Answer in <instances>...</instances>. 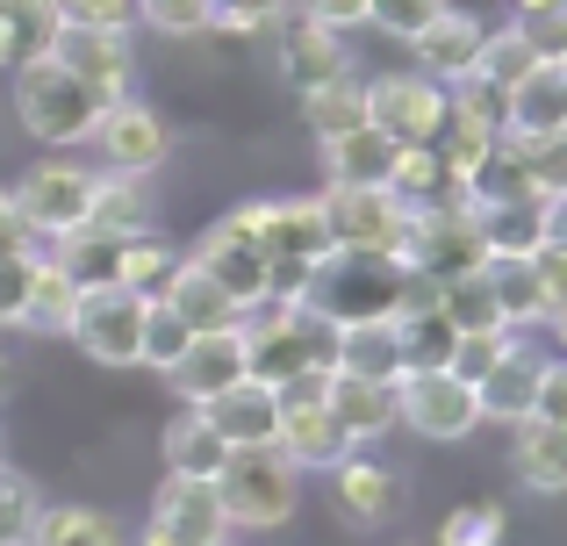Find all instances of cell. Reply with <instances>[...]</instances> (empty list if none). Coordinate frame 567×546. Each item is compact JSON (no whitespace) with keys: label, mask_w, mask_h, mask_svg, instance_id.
<instances>
[{"label":"cell","mask_w":567,"mask_h":546,"mask_svg":"<svg viewBox=\"0 0 567 546\" xmlns=\"http://www.w3.org/2000/svg\"><path fill=\"white\" fill-rule=\"evenodd\" d=\"M58 37V8L51 0H0V65L43 58Z\"/></svg>","instance_id":"4dcf8cb0"},{"label":"cell","mask_w":567,"mask_h":546,"mask_svg":"<svg viewBox=\"0 0 567 546\" xmlns=\"http://www.w3.org/2000/svg\"><path fill=\"white\" fill-rule=\"evenodd\" d=\"M0 389H8V352H0Z\"/></svg>","instance_id":"6f0895ef"},{"label":"cell","mask_w":567,"mask_h":546,"mask_svg":"<svg viewBox=\"0 0 567 546\" xmlns=\"http://www.w3.org/2000/svg\"><path fill=\"white\" fill-rule=\"evenodd\" d=\"M338 367L346 374H402V346H395V317H367V323H338Z\"/></svg>","instance_id":"f1b7e54d"},{"label":"cell","mask_w":567,"mask_h":546,"mask_svg":"<svg viewBox=\"0 0 567 546\" xmlns=\"http://www.w3.org/2000/svg\"><path fill=\"white\" fill-rule=\"evenodd\" d=\"M29 274H37V253H0V323H14V331H22Z\"/></svg>","instance_id":"7dc6e473"},{"label":"cell","mask_w":567,"mask_h":546,"mask_svg":"<svg viewBox=\"0 0 567 546\" xmlns=\"http://www.w3.org/2000/svg\"><path fill=\"white\" fill-rule=\"evenodd\" d=\"M0 253H43V238L29 230L22 202H14V187H0Z\"/></svg>","instance_id":"f907efd6"},{"label":"cell","mask_w":567,"mask_h":546,"mask_svg":"<svg viewBox=\"0 0 567 546\" xmlns=\"http://www.w3.org/2000/svg\"><path fill=\"white\" fill-rule=\"evenodd\" d=\"M517 22H525V37H532L539 58H567V0L560 8H532V14H517Z\"/></svg>","instance_id":"681fc988"},{"label":"cell","mask_w":567,"mask_h":546,"mask_svg":"<svg viewBox=\"0 0 567 546\" xmlns=\"http://www.w3.org/2000/svg\"><path fill=\"white\" fill-rule=\"evenodd\" d=\"M280 80L295 86V94H317V86H331V80H346V43H338V29H323V22H295L288 29V43H280Z\"/></svg>","instance_id":"44dd1931"},{"label":"cell","mask_w":567,"mask_h":546,"mask_svg":"<svg viewBox=\"0 0 567 546\" xmlns=\"http://www.w3.org/2000/svg\"><path fill=\"white\" fill-rule=\"evenodd\" d=\"M216 546H237V539H216Z\"/></svg>","instance_id":"680465c9"},{"label":"cell","mask_w":567,"mask_h":546,"mask_svg":"<svg viewBox=\"0 0 567 546\" xmlns=\"http://www.w3.org/2000/svg\"><path fill=\"white\" fill-rule=\"evenodd\" d=\"M439 309L453 317V331H511L496 309V288H488V274H460V280H439Z\"/></svg>","instance_id":"836d02e7"},{"label":"cell","mask_w":567,"mask_h":546,"mask_svg":"<svg viewBox=\"0 0 567 546\" xmlns=\"http://www.w3.org/2000/svg\"><path fill=\"white\" fill-rule=\"evenodd\" d=\"M532 274H539V295H546V323L567 309V245L546 238L539 253H532Z\"/></svg>","instance_id":"c3c4849f"},{"label":"cell","mask_w":567,"mask_h":546,"mask_svg":"<svg viewBox=\"0 0 567 546\" xmlns=\"http://www.w3.org/2000/svg\"><path fill=\"white\" fill-rule=\"evenodd\" d=\"M51 58L86 86V94L109 109L137 86V51H130V29H80V22H58Z\"/></svg>","instance_id":"9c48e42d"},{"label":"cell","mask_w":567,"mask_h":546,"mask_svg":"<svg viewBox=\"0 0 567 546\" xmlns=\"http://www.w3.org/2000/svg\"><path fill=\"white\" fill-rule=\"evenodd\" d=\"M503 346H511V331H460L453 352H445V374H460V381L474 389V381H482L488 367L503 360Z\"/></svg>","instance_id":"b9f144b4"},{"label":"cell","mask_w":567,"mask_h":546,"mask_svg":"<svg viewBox=\"0 0 567 546\" xmlns=\"http://www.w3.org/2000/svg\"><path fill=\"white\" fill-rule=\"evenodd\" d=\"M474 230L496 259H532L546 245V195H517V202H488L474 209Z\"/></svg>","instance_id":"cb8c5ba5"},{"label":"cell","mask_w":567,"mask_h":546,"mask_svg":"<svg viewBox=\"0 0 567 546\" xmlns=\"http://www.w3.org/2000/svg\"><path fill=\"white\" fill-rule=\"evenodd\" d=\"M323 224H331V245L346 253H402L410 238V216L395 202V187H323Z\"/></svg>","instance_id":"ba28073f"},{"label":"cell","mask_w":567,"mask_h":546,"mask_svg":"<svg viewBox=\"0 0 567 546\" xmlns=\"http://www.w3.org/2000/svg\"><path fill=\"white\" fill-rule=\"evenodd\" d=\"M331 475H338V511H346L352 525H381L388 511H395V475H388L381 461H360V453H346Z\"/></svg>","instance_id":"83f0119b"},{"label":"cell","mask_w":567,"mask_h":546,"mask_svg":"<svg viewBox=\"0 0 567 546\" xmlns=\"http://www.w3.org/2000/svg\"><path fill=\"white\" fill-rule=\"evenodd\" d=\"M539 374H546V352L525 346V338H511L503 346V360L488 367L482 381H474V403H482V424H517L532 418V395H539Z\"/></svg>","instance_id":"9a60e30c"},{"label":"cell","mask_w":567,"mask_h":546,"mask_svg":"<svg viewBox=\"0 0 567 546\" xmlns=\"http://www.w3.org/2000/svg\"><path fill=\"white\" fill-rule=\"evenodd\" d=\"M137 546H181V539H173L166 525H144V539H137Z\"/></svg>","instance_id":"db71d44e"},{"label":"cell","mask_w":567,"mask_h":546,"mask_svg":"<svg viewBox=\"0 0 567 546\" xmlns=\"http://www.w3.org/2000/svg\"><path fill=\"white\" fill-rule=\"evenodd\" d=\"M166 381H173V395H181V403H208V395L251 381V367H245V317H237V323H216V331H194L187 352L166 367Z\"/></svg>","instance_id":"4fadbf2b"},{"label":"cell","mask_w":567,"mask_h":546,"mask_svg":"<svg viewBox=\"0 0 567 546\" xmlns=\"http://www.w3.org/2000/svg\"><path fill=\"white\" fill-rule=\"evenodd\" d=\"M158 302H166L173 317L187 323V331H216V323H237V302H230V295H223L216 280L202 274V267H187V259H181V267L166 274V288H158Z\"/></svg>","instance_id":"4316f807"},{"label":"cell","mask_w":567,"mask_h":546,"mask_svg":"<svg viewBox=\"0 0 567 546\" xmlns=\"http://www.w3.org/2000/svg\"><path fill=\"white\" fill-rule=\"evenodd\" d=\"M72 302H80V280L58 267V259H43V253H37V274H29V302H22V331H51V338H65Z\"/></svg>","instance_id":"f546056e"},{"label":"cell","mask_w":567,"mask_h":546,"mask_svg":"<svg viewBox=\"0 0 567 546\" xmlns=\"http://www.w3.org/2000/svg\"><path fill=\"white\" fill-rule=\"evenodd\" d=\"M323 381L331 374H302V381H288V389H274L280 395L274 446L288 453L295 467H338L352 453V432L331 418V403H323Z\"/></svg>","instance_id":"52a82bcc"},{"label":"cell","mask_w":567,"mask_h":546,"mask_svg":"<svg viewBox=\"0 0 567 546\" xmlns=\"http://www.w3.org/2000/svg\"><path fill=\"white\" fill-rule=\"evenodd\" d=\"M288 8H295V0H216V22L259 37V29H280V22H288Z\"/></svg>","instance_id":"bcb514c9"},{"label":"cell","mask_w":567,"mask_h":546,"mask_svg":"<svg viewBox=\"0 0 567 546\" xmlns=\"http://www.w3.org/2000/svg\"><path fill=\"white\" fill-rule=\"evenodd\" d=\"M86 224L109 230V238H137V230H152V195H144L137 173H94V202H86Z\"/></svg>","instance_id":"484cf974"},{"label":"cell","mask_w":567,"mask_h":546,"mask_svg":"<svg viewBox=\"0 0 567 546\" xmlns=\"http://www.w3.org/2000/svg\"><path fill=\"white\" fill-rule=\"evenodd\" d=\"M181 259H187V267H202L223 295H230L237 317H251V309L266 302V245H259V216H251V202H245V209H230L216 230H202L194 253H181Z\"/></svg>","instance_id":"5b68a950"},{"label":"cell","mask_w":567,"mask_h":546,"mask_svg":"<svg viewBox=\"0 0 567 546\" xmlns=\"http://www.w3.org/2000/svg\"><path fill=\"white\" fill-rule=\"evenodd\" d=\"M395 424H410L416 439L453 446V439H467L474 424H482V403H474V389L460 374H445V367H402L395 374Z\"/></svg>","instance_id":"8992f818"},{"label":"cell","mask_w":567,"mask_h":546,"mask_svg":"<svg viewBox=\"0 0 567 546\" xmlns=\"http://www.w3.org/2000/svg\"><path fill=\"white\" fill-rule=\"evenodd\" d=\"M323 403H331V418L352 432V446H374V439L395 432V381H381V374H346V367H331Z\"/></svg>","instance_id":"e0dca14e"},{"label":"cell","mask_w":567,"mask_h":546,"mask_svg":"<svg viewBox=\"0 0 567 546\" xmlns=\"http://www.w3.org/2000/svg\"><path fill=\"white\" fill-rule=\"evenodd\" d=\"M223 439H216V424L202 418V403H181L173 410V424H166V475H194V482H216V467H223Z\"/></svg>","instance_id":"d4e9b609"},{"label":"cell","mask_w":567,"mask_h":546,"mask_svg":"<svg viewBox=\"0 0 567 546\" xmlns=\"http://www.w3.org/2000/svg\"><path fill=\"white\" fill-rule=\"evenodd\" d=\"M173 267H181V253H173L158 230H137V238H123V253H115V280L137 288V295H152V302H158V288H166Z\"/></svg>","instance_id":"e575fe53"},{"label":"cell","mask_w":567,"mask_h":546,"mask_svg":"<svg viewBox=\"0 0 567 546\" xmlns=\"http://www.w3.org/2000/svg\"><path fill=\"white\" fill-rule=\"evenodd\" d=\"M86 144H101L109 173H137V181H152V173L166 166V152H173V130L158 123V109H144V101L123 94V101L101 109V123H94Z\"/></svg>","instance_id":"7c38bea8"},{"label":"cell","mask_w":567,"mask_h":546,"mask_svg":"<svg viewBox=\"0 0 567 546\" xmlns=\"http://www.w3.org/2000/svg\"><path fill=\"white\" fill-rule=\"evenodd\" d=\"M532 8H560V0H517V14H532Z\"/></svg>","instance_id":"11a10c76"},{"label":"cell","mask_w":567,"mask_h":546,"mask_svg":"<svg viewBox=\"0 0 567 546\" xmlns=\"http://www.w3.org/2000/svg\"><path fill=\"white\" fill-rule=\"evenodd\" d=\"M317 152H323V181L331 187H388L402 144H388L374 123H352L338 137H317Z\"/></svg>","instance_id":"ac0fdd59"},{"label":"cell","mask_w":567,"mask_h":546,"mask_svg":"<svg viewBox=\"0 0 567 546\" xmlns=\"http://www.w3.org/2000/svg\"><path fill=\"white\" fill-rule=\"evenodd\" d=\"M554 331H560V346H567V309H560V317H554Z\"/></svg>","instance_id":"9f6ffc18"},{"label":"cell","mask_w":567,"mask_h":546,"mask_svg":"<svg viewBox=\"0 0 567 546\" xmlns=\"http://www.w3.org/2000/svg\"><path fill=\"white\" fill-rule=\"evenodd\" d=\"M245 367L266 389H288L302 374H331L338 367V323L317 317L309 302H266V317L245 323Z\"/></svg>","instance_id":"6da1fadb"},{"label":"cell","mask_w":567,"mask_h":546,"mask_svg":"<svg viewBox=\"0 0 567 546\" xmlns=\"http://www.w3.org/2000/svg\"><path fill=\"white\" fill-rule=\"evenodd\" d=\"M187 338H194L187 323L173 317L166 302H152V317H144V367H158V374H166V367L187 352Z\"/></svg>","instance_id":"ee69618b"},{"label":"cell","mask_w":567,"mask_h":546,"mask_svg":"<svg viewBox=\"0 0 567 546\" xmlns=\"http://www.w3.org/2000/svg\"><path fill=\"white\" fill-rule=\"evenodd\" d=\"M445 109L453 101H445V86L431 72H381V80H367V123L388 144H431Z\"/></svg>","instance_id":"30bf717a"},{"label":"cell","mask_w":567,"mask_h":546,"mask_svg":"<svg viewBox=\"0 0 567 546\" xmlns=\"http://www.w3.org/2000/svg\"><path fill=\"white\" fill-rule=\"evenodd\" d=\"M511 144H517V158H525L532 195L560 202L567 195V130H539V137H517V130H511Z\"/></svg>","instance_id":"8d00e7d4"},{"label":"cell","mask_w":567,"mask_h":546,"mask_svg":"<svg viewBox=\"0 0 567 546\" xmlns=\"http://www.w3.org/2000/svg\"><path fill=\"white\" fill-rule=\"evenodd\" d=\"M295 8H302L309 22L338 29V37H346V29H360V22H367V0H295Z\"/></svg>","instance_id":"f5cc1de1"},{"label":"cell","mask_w":567,"mask_h":546,"mask_svg":"<svg viewBox=\"0 0 567 546\" xmlns=\"http://www.w3.org/2000/svg\"><path fill=\"white\" fill-rule=\"evenodd\" d=\"M14 202H22L29 230H37L43 245H58V238H72V230L86 224L94 173L72 166V158H51V166H37V173H22V181H14Z\"/></svg>","instance_id":"8fae6325"},{"label":"cell","mask_w":567,"mask_h":546,"mask_svg":"<svg viewBox=\"0 0 567 546\" xmlns=\"http://www.w3.org/2000/svg\"><path fill=\"white\" fill-rule=\"evenodd\" d=\"M302 115H309V130H317V137H338V130L367 123V86L346 72V80H331V86H317V94H302Z\"/></svg>","instance_id":"74e56055"},{"label":"cell","mask_w":567,"mask_h":546,"mask_svg":"<svg viewBox=\"0 0 567 546\" xmlns=\"http://www.w3.org/2000/svg\"><path fill=\"white\" fill-rule=\"evenodd\" d=\"M58 22H80V29H130L137 22V0H51Z\"/></svg>","instance_id":"f6af8a7d"},{"label":"cell","mask_w":567,"mask_h":546,"mask_svg":"<svg viewBox=\"0 0 567 546\" xmlns=\"http://www.w3.org/2000/svg\"><path fill=\"white\" fill-rule=\"evenodd\" d=\"M144 317H152V295L123 288V280H94V288H80V302H72L65 338L94 367H144Z\"/></svg>","instance_id":"277c9868"},{"label":"cell","mask_w":567,"mask_h":546,"mask_svg":"<svg viewBox=\"0 0 567 546\" xmlns=\"http://www.w3.org/2000/svg\"><path fill=\"white\" fill-rule=\"evenodd\" d=\"M14 115H22V130L37 144H86L101 123V101L43 51V58L14 65Z\"/></svg>","instance_id":"3957f363"},{"label":"cell","mask_w":567,"mask_h":546,"mask_svg":"<svg viewBox=\"0 0 567 546\" xmlns=\"http://www.w3.org/2000/svg\"><path fill=\"white\" fill-rule=\"evenodd\" d=\"M482 37H488V22H474V14H460V8H445L439 22H431L424 37L410 43V51H416V72H431L439 86L467 80L474 58H482Z\"/></svg>","instance_id":"ffe728a7"},{"label":"cell","mask_w":567,"mask_h":546,"mask_svg":"<svg viewBox=\"0 0 567 546\" xmlns=\"http://www.w3.org/2000/svg\"><path fill=\"white\" fill-rule=\"evenodd\" d=\"M532 418H546V424H567V360H546V374H539V395H532Z\"/></svg>","instance_id":"816d5d0a"},{"label":"cell","mask_w":567,"mask_h":546,"mask_svg":"<svg viewBox=\"0 0 567 546\" xmlns=\"http://www.w3.org/2000/svg\"><path fill=\"white\" fill-rule=\"evenodd\" d=\"M439 546H503V504H467L439 525Z\"/></svg>","instance_id":"7bdbcfd3"},{"label":"cell","mask_w":567,"mask_h":546,"mask_svg":"<svg viewBox=\"0 0 567 546\" xmlns=\"http://www.w3.org/2000/svg\"><path fill=\"white\" fill-rule=\"evenodd\" d=\"M445 8H453V0H367V22L388 29L395 43H416V37H424V29L445 14Z\"/></svg>","instance_id":"f35d334b"},{"label":"cell","mask_w":567,"mask_h":546,"mask_svg":"<svg viewBox=\"0 0 567 546\" xmlns=\"http://www.w3.org/2000/svg\"><path fill=\"white\" fill-rule=\"evenodd\" d=\"M251 216H259L266 259H309V267H323V259L338 253L317 195H309V202H251Z\"/></svg>","instance_id":"5bb4252c"},{"label":"cell","mask_w":567,"mask_h":546,"mask_svg":"<svg viewBox=\"0 0 567 546\" xmlns=\"http://www.w3.org/2000/svg\"><path fill=\"white\" fill-rule=\"evenodd\" d=\"M216 504L230 518V533H274L302 504V467L280 446H230L216 467Z\"/></svg>","instance_id":"7a4b0ae2"},{"label":"cell","mask_w":567,"mask_h":546,"mask_svg":"<svg viewBox=\"0 0 567 546\" xmlns=\"http://www.w3.org/2000/svg\"><path fill=\"white\" fill-rule=\"evenodd\" d=\"M511 432H517V446H511L517 482H525V490H539V496H567V424L517 418Z\"/></svg>","instance_id":"7402d4cb"},{"label":"cell","mask_w":567,"mask_h":546,"mask_svg":"<svg viewBox=\"0 0 567 546\" xmlns=\"http://www.w3.org/2000/svg\"><path fill=\"white\" fill-rule=\"evenodd\" d=\"M488 288H496V309L511 331H525V323H546V295H539V274H532V259H482Z\"/></svg>","instance_id":"1f68e13d"},{"label":"cell","mask_w":567,"mask_h":546,"mask_svg":"<svg viewBox=\"0 0 567 546\" xmlns=\"http://www.w3.org/2000/svg\"><path fill=\"white\" fill-rule=\"evenodd\" d=\"M511 130L517 137L567 130V58H539V65L511 86Z\"/></svg>","instance_id":"603a6c76"},{"label":"cell","mask_w":567,"mask_h":546,"mask_svg":"<svg viewBox=\"0 0 567 546\" xmlns=\"http://www.w3.org/2000/svg\"><path fill=\"white\" fill-rule=\"evenodd\" d=\"M37 482L29 475H8L0 467V546H29V525H37Z\"/></svg>","instance_id":"ab89813d"},{"label":"cell","mask_w":567,"mask_h":546,"mask_svg":"<svg viewBox=\"0 0 567 546\" xmlns=\"http://www.w3.org/2000/svg\"><path fill=\"white\" fill-rule=\"evenodd\" d=\"M29 546H123V533H115V518H101L86 504H51L29 525Z\"/></svg>","instance_id":"d6a6232c"},{"label":"cell","mask_w":567,"mask_h":546,"mask_svg":"<svg viewBox=\"0 0 567 546\" xmlns=\"http://www.w3.org/2000/svg\"><path fill=\"white\" fill-rule=\"evenodd\" d=\"M532 65H539V51H532L525 22H511V29H488V37H482V58H474V72H482V80H496L503 94H511V86L525 80Z\"/></svg>","instance_id":"d590c367"},{"label":"cell","mask_w":567,"mask_h":546,"mask_svg":"<svg viewBox=\"0 0 567 546\" xmlns=\"http://www.w3.org/2000/svg\"><path fill=\"white\" fill-rule=\"evenodd\" d=\"M202 418L216 424L223 446H274V424H280V395L266 381H237V389L208 395Z\"/></svg>","instance_id":"d6986e66"},{"label":"cell","mask_w":567,"mask_h":546,"mask_svg":"<svg viewBox=\"0 0 567 546\" xmlns=\"http://www.w3.org/2000/svg\"><path fill=\"white\" fill-rule=\"evenodd\" d=\"M137 22L166 29V37H202L216 29V0H137Z\"/></svg>","instance_id":"60d3db41"},{"label":"cell","mask_w":567,"mask_h":546,"mask_svg":"<svg viewBox=\"0 0 567 546\" xmlns=\"http://www.w3.org/2000/svg\"><path fill=\"white\" fill-rule=\"evenodd\" d=\"M152 525H166L181 546H216L230 539V518L216 504V482H194V475H166L152 496Z\"/></svg>","instance_id":"2e32d148"}]
</instances>
